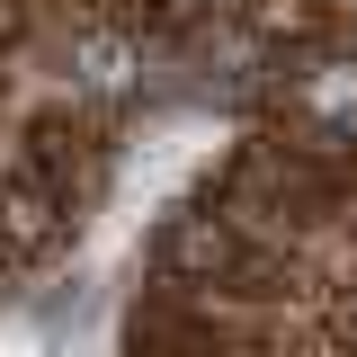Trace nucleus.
Instances as JSON below:
<instances>
[{"mask_svg":"<svg viewBox=\"0 0 357 357\" xmlns=\"http://www.w3.org/2000/svg\"><path fill=\"white\" fill-rule=\"evenodd\" d=\"M304 98L331 116V126H357V63H321V81H312Z\"/></svg>","mask_w":357,"mask_h":357,"instance_id":"nucleus-1","label":"nucleus"}]
</instances>
